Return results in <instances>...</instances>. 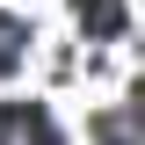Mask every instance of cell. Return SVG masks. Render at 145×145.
I'll return each instance as SVG.
<instances>
[{"mask_svg": "<svg viewBox=\"0 0 145 145\" xmlns=\"http://www.w3.org/2000/svg\"><path fill=\"white\" fill-rule=\"evenodd\" d=\"M15 131H22V145H65L58 123H51V109H15Z\"/></svg>", "mask_w": 145, "mask_h": 145, "instance_id": "6da1fadb", "label": "cell"}, {"mask_svg": "<svg viewBox=\"0 0 145 145\" xmlns=\"http://www.w3.org/2000/svg\"><path fill=\"white\" fill-rule=\"evenodd\" d=\"M80 22H87L94 36H116L123 29V0H80Z\"/></svg>", "mask_w": 145, "mask_h": 145, "instance_id": "7a4b0ae2", "label": "cell"}]
</instances>
